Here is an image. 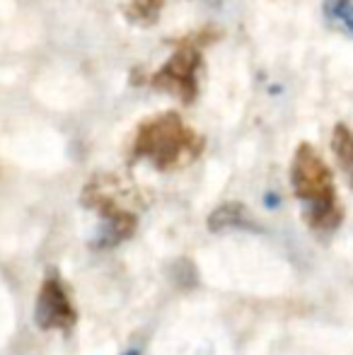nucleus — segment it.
Segmentation results:
<instances>
[{
  "label": "nucleus",
  "mask_w": 353,
  "mask_h": 355,
  "mask_svg": "<svg viewBox=\"0 0 353 355\" xmlns=\"http://www.w3.org/2000/svg\"><path fill=\"white\" fill-rule=\"evenodd\" d=\"M206 141L177 112H160L136 126L128 148L131 162H148L157 172H177L201 157Z\"/></svg>",
  "instance_id": "nucleus-1"
},
{
  "label": "nucleus",
  "mask_w": 353,
  "mask_h": 355,
  "mask_svg": "<svg viewBox=\"0 0 353 355\" xmlns=\"http://www.w3.org/2000/svg\"><path fill=\"white\" fill-rule=\"evenodd\" d=\"M291 187L302 206V220L315 234H332L344 223L334 174L320 150L300 143L291 159Z\"/></svg>",
  "instance_id": "nucleus-2"
},
{
  "label": "nucleus",
  "mask_w": 353,
  "mask_h": 355,
  "mask_svg": "<svg viewBox=\"0 0 353 355\" xmlns=\"http://www.w3.org/2000/svg\"><path fill=\"white\" fill-rule=\"evenodd\" d=\"M80 203L97 213L99 227L92 239V249L107 252L128 242L136 234L141 220V196L136 187L126 184L117 174H94L83 187Z\"/></svg>",
  "instance_id": "nucleus-3"
},
{
  "label": "nucleus",
  "mask_w": 353,
  "mask_h": 355,
  "mask_svg": "<svg viewBox=\"0 0 353 355\" xmlns=\"http://www.w3.org/2000/svg\"><path fill=\"white\" fill-rule=\"evenodd\" d=\"M211 37H196L189 34L182 42H177V49L172 56L148 78V85L165 94H172L179 102L191 104L198 97V78L203 71V53L201 46Z\"/></svg>",
  "instance_id": "nucleus-4"
},
{
  "label": "nucleus",
  "mask_w": 353,
  "mask_h": 355,
  "mask_svg": "<svg viewBox=\"0 0 353 355\" xmlns=\"http://www.w3.org/2000/svg\"><path fill=\"white\" fill-rule=\"evenodd\" d=\"M34 324L42 331L71 334L78 324V307L73 293L56 268H49L34 300Z\"/></svg>",
  "instance_id": "nucleus-5"
},
{
  "label": "nucleus",
  "mask_w": 353,
  "mask_h": 355,
  "mask_svg": "<svg viewBox=\"0 0 353 355\" xmlns=\"http://www.w3.org/2000/svg\"><path fill=\"white\" fill-rule=\"evenodd\" d=\"M208 230L216 234L230 232V230H259V225L252 220V213L242 203H223L208 215Z\"/></svg>",
  "instance_id": "nucleus-6"
},
{
  "label": "nucleus",
  "mask_w": 353,
  "mask_h": 355,
  "mask_svg": "<svg viewBox=\"0 0 353 355\" xmlns=\"http://www.w3.org/2000/svg\"><path fill=\"white\" fill-rule=\"evenodd\" d=\"M332 153H334L336 164L344 172L346 182L353 189V131L346 123H336L332 131Z\"/></svg>",
  "instance_id": "nucleus-7"
},
{
  "label": "nucleus",
  "mask_w": 353,
  "mask_h": 355,
  "mask_svg": "<svg viewBox=\"0 0 353 355\" xmlns=\"http://www.w3.org/2000/svg\"><path fill=\"white\" fill-rule=\"evenodd\" d=\"M165 0H128L123 5V15L136 27H153L160 19Z\"/></svg>",
  "instance_id": "nucleus-8"
},
{
  "label": "nucleus",
  "mask_w": 353,
  "mask_h": 355,
  "mask_svg": "<svg viewBox=\"0 0 353 355\" xmlns=\"http://www.w3.org/2000/svg\"><path fill=\"white\" fill-rule=\"evenodd\" d=\"M322 12L332 27L353 37V0H325Z\"/></svg>",
  "instance_id": "nucleus-9"
},
{
  "label": "nucleus",
  "mask_w": 353,
  "mask_h": 355,
  "mask_svg": "<svg viewBox=\"0 0 353 355\" xmlns=\"http://www.w3.org/2000/svg\"><path fill=\"white\" fill-rule=\"evenodd\" d=\"M121 355H141V351H138V348H131V351H126V353H121Z\"/></svg>",
  "instance_id": "nucleus-10"
}]
</instances>
